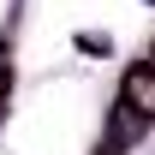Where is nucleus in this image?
I'll use <instances>...</instances> for the list:
<instances>
[{
    "label": "nucleus",
    "mask_w": 155,
    "mask_h": 155,
    "mask_svg": "<svg viewBox=\"0 0 155 155\" xmlns=\"http://www.w3.org/2000/svg\"><path fill=\"white\" fill-rule=\"evenodd\" d=\"M119 107H125L137 125L155 119V72H149V66H131V72H125V84H119Z\"/></svg>",
    "instance_id": "f257e3e1"
},
{
    "label": "nucleus",
    "mask_w": 155,
    "mask_h": 155,
    "mask_svg": "<svg viewBox=\"0 0 155 155\" xmlns=\"http://www.w3.org/2000/svg\"><path fill=\"white\" fill-rule=\"evenodd\" d=\"M149 72H155V54H149Z\"/></svg>",
    "instance_id": "7ed1b4c3"
},
{
    "label": "nucleus",
    "mask_w": 155,
    "mask_h": 155,
    "mask_svg": "<svg viewBox=\"0 0 155 155\" xmlns=\"http://www.w3.org/2000/svg\"><path fill=\"white\" fill-rule=\"evenodd\" d=\"M6 90H12V72H6V66H0V96H6Z\"/></svg>",
    "instance_id": "f03ea898"
}]
</instances>
